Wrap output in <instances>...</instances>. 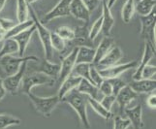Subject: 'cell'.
<instances>
[{
  "label": "cell",
  "mask_w": 156,
  "mask_h": 129,
  "mask_svg": "<svg viewBox=\"0 0 156 129\" xmlns=\"http://www.w3.org/2000/svg\"><path fill=\"white\" fill-rule=\"evenodd\" d=\"M135 14V1L134 0H126L121 9V18L125 23H129Z\"/></svg>",
  "instance_id": "29"
},
{
  "label": "cell",
  "mask_w": 156,
  "mask_h": 129,
  "mask_svg": "<svg viewBox=\"0 0 156 129\" xmlns=\"http://www.w3.org/2000/svg\"><path fill=\"white\" fill-rule=\"evenodd\" d=\"M155 57V47L149 43L148 41L144 42V53L142 56V60L140 63H138V66L136 68V71L133 75V81H139L142 80V73L147 65H148L149 61Z\"/></svg>",
  "instance_id": "10"
},
{
  "label": "cell",
  "mask_w": 156,
  "mask_h": 129,
  "mask_svg": "<svg viewBox=\"0 0 156 129\" xmlns=\"http://www.w3.org/2000/svg\"><path fill=\"white\" fill-rule=\"evenodd\" d=\"M95 56V49L92 47H78V53L76 57V64L87 63L92 64Z\"/></svg>",
  "instance_id": "24"
},
{
  "label": "cell",
  "mask_w": 156,
  "mask_h": 129,
  "mask_svg": "<svg viewBox=\"0 0 156 129\" xmlns=\"http://www.w3.org/2000/svg\"><path fill=\"white\" fill-rule=\"evenodd\" d=\"M78 53V47H75L74 49L69 52L64 58H62L61 65H60V73H59L58 81L60 84L65 80L68 76L72 74V71L76 65V57Z\"/></svg>",
  "instance_id": "11"
},
{
  "label": "cell",
  "mask_w": 156,
  "mask_h": 129,
  "mask_svg": "<svg viewBox=\"0 0 156 129\" xmlns=\"http://www.w3.org/2000/svg\"><path fill=\"white\" fill-rule=\"evenodd\" d=\"M77 90L79 92L87 95L88 97L98 100V101H100L102 98H103V95H102V93L100 92L99 88L96 87L95 84H91L90 82H88L87 80L82 79V81H80V83L79 84L78 88H77Z\"/></svg>",
  "instance_id": "19"
},
{
  "label": "cell",
  "mask_w": 156,
  "mask_h": 129,
  "mask_svg": "<svg viewBox=\"0 0 156 129\" xmlns=\"http://www.w3.org/2000/svg\"><path fill=\"white\" fill-rule=\"evenodd\" d=\"M17 19L19 23L29 20V11L26 0H17Z\"/></svg>",
  "instance_id": "30"
},
{
  "label": "cell",
  "mask_w": 156,
  "mask_h": 129,
  "mask_svg": "<svg viewBox=\"0 0 156 129\" xmlns=\"http://www.w3.org/2000/svg\"><path fill=\"white\" fill-rule=\"evenodd\" d=\"M38 57L35 56H6L0 58V67L6 76H12L17 73L20 65L25 61H38Z\"/></svg>",
  "instance_id": "5"
},
{
  "label": "cell",
  "mask_w": 156,
  "mask_h": 129,
  "mask_svg": "<svg viewBox=\"0 0 156 129\" xmlns=\"http://www.w3.org/2000/svg\"><path fill=\"white\" fill-rule=\"evenodd\" d=\"M80 81H82V78L75 76V75H73V74H71L70 76H68L65 80L63 81V82L61 83L60 88H59V90H58V93H57V96H58V98L60 99V102L63 99L64 96H65L66 94H68L70 91H72L74 89H77L79 84L80 83Z\"/></svg>",
  "instance_id": "21"
},
{
  "label": "cell",
  "mask_w": 156,
  "mask_h": 129,
  "mask_svg": "<svg viewBox=\"0 0 156 129\" xmlns=\"http://www.w3.org/2000/svg\"><path fill=\"white\" fill-rule=\"evenodd\" d=\"M7 2V0H0V12L2 11V9L4 8L5 6V4H6Z\"/></svg>",
  "instance_id": "48"
},
{
  "label": "cell",
  "mask_w": 156,
  "mask_h": 129,
  "mask_svg": "<svg viewBox=\"0 0 156 129\" xmlns=\"http://www.w3.org/2000/svg\"><path fill=\"white\" fill-rule=\"evenodd\" d=\"M87 95L79 92L77 89H74L70 91L68 94H66L61 100L62 102H65L68 105H70L73 108V110L77 113L79 116V119L80 123L84 129H90V122L87 116Z\"/></svg>",
  "instance_id": "1"
},
{
  "label": "cell",
  "mask_w": 156,
  "mask_h": 129,
  "mask_svg": "<svg viewBox=\"0 0 156 129\" xmlns=\"http://www.w3.org/2000/svg\"><path fill=\"white\" fill-rule=\"evenodd\" d=\"M132 88L134 92L137 94L141 93H151L155 91L156 88V81L155 79H142L139 81H133L128 84Z\"/></svg>",
  "instance_id": "16"
},
{
  "label": "cell",
  "mask_w": 156,
  "mask_h": 129,
  "mask_svg": "<svg viewBox=\"0 0 156 129\" xmlns=\"http://www.w3.org/2000/svg\"><path fill=\"white\" fill-rule=\"evenodd\" d=\"M99 90L103 96H108V95H112V84L109 82V80H104L103 83L100 84Z\"/></svg>",
  "instance_id": "40"
},
{
  "label": "cell",
  "mask_w": 156,
  "mask_h": 129,
  "mask_svg": "<svg viewBox=\"0 0 156 129\" xmlns=\"http://www.w3.org/2000/svg\"><path fill=\"white\" fill-rule=\"evenodd\" d=\"M147 105L150 109H155L156 107V94L155 92H151L147 99Z\"/></svg>",
  "instance_id": "44"
},
{
  "label": "cell",
  "mask_w": 156,
  "mask_h": 129,
  "mask_svg": "<svg viewBox=\"0 0 156 129\" xmlns=\"http://www.w3.org/2000/svg\"><path fill=\"white\" fill-rule=\"evenodd\" d=\"M109 82L112 84V95L116 96L117 93L119 91L127 85V84L125 83V81H123L120 77L118 78H114V79H110Z\"/></svg>",
  "instance_id": "37"
},
{
  "label": "cell",
  "mask_w": 156,
  "mask_h": 129,
  "mask_svg": "<svg viewBox=\"0 0 156 129\" xmlns=\"http://www.w3.org/2000/svg\"><path fill=\"white\" fill-rule=\"evenodd\" d=\"M36 72L45 74L48 77H50L53 80H57L59 77V73H60V65H59V64L52 63L51 61L45 58V59L41 62L39 67L37 68Z\"/></svg>",
  "instance_id": "22"
},
{
  "label": "cell",
  "mask_w": 156,
  "mask_h": 129,
  "mask_svg": "<svg viewBox=\"0 0 156 129\" xmlns=\"http://www.w3.org/2000/svg\"><path fill=\"white\" fill-rule=\"evenodd\" d=\"M100 1H101V2H102V1H104V0H100Z\"/></svg>",
  "instance_id": "51"
},
{
  "label": "cell",
  "mask_w": 156,
  "mask_h": 129,
  "mask_svg": "<svg viewBox=\"0 0 156 129\" xmlns=\"http://www.w3.org/2000/svg\"><path fill=\"white\" fill-rule=\"evenodd\" d=\"M122 57H123V52L121 49L118 46H114L110 50V52L99 61L97 65H95V67L98 70L112 67L114 65H116L117 62L119 61Z\"/></svg>",
  "instance_id": "12"
},
{
  "label": "cell",
  "mask_w": 156,
  "mask_h": 129,
  "mask_svg": "<svg viewBox=\"0 0 156 129\" xmlns=\"http://www.w3.org/2000/svg\"><path fill=\"white\" fill-rule=\"evenodd\" d=\"M19 53V46L14 39L9 38L3 41V45L0 50V58L6 56H16Z\"/></svg>",
  "instance_id": "26"
},
{
  "label": "cell",
  "mask_w": 156,
  "mask_h": 129,
  "mask_svg": "<svg viewBox=\"0 0 156 129\" xmlns=\"http://www.w3.org/2000/svg\"><path fill=\"white\" fill-rule=\"evenodd\" d=\"M69 9H70V15H72L74 18L84 21L87 24L89 23L90 13L85 8L83 3L82 2V0H71Z\"/></svg>",
  "instance_id": "15"
},
{
  "label": "cell",
  "mask_w": 156,
  "mask_h": 129,
  "mask_svg": "<svg viewBox=\"0 0 156 129\" xmlns=\"http://www.w3.org/2000/svg\"><path fill=\"white\" fill-rule=\"evenodd\" d=\"M27 96L35 107L36 111L45 117H51L52 111L60 102L57 94L55 96H49V97H41V96H37L30 92L27 94Z\"/></svg>",
  "instance_id": "3"
},
{
  "label": "cell",
  "mask_w": 156,
  "mask_h": 129,
  "mask_svg": "<svg viewBox=\"0 0 156 129\" xmlns=\"http://www.w3.org/2000/svg\"><path fill=\"white\" fill-rule=\"evenodd\" d=\"M70 3H71V0H59V2L51 11H49L40 20V21L44 24L57 18L68 17L70 16Z\"/></svg>",
  "instance_id": "8"
},
{
  "label": "cell",
  "mask_w": 156,
  "mask_h": 129,
  "mask_svg": "<svg viewBox=\"0 0 156 129\" xmlns=\"http://www.w3.org/2000/svg\"><path fill=\"white\" fill-rule=\"evenodd\" d=\"M137 96L138 94L136 92H134L132 88L129 87L128 84L126 87L123 88L115 96V101H117L120 112L121 113L124 112V110L128 108L129 104H130L135 98H137Z\"/></svg>",
  "instance_id": "17"
},
{
  "label": "cell",
  "mask_w": 156,
  "mask_h": 129,
  "mask_svg": "<svg viewBox=\"0 0 156 129\" xmlns=\"http://www.w3.org/2000/svg\"><path fill=\"white\" fill-rule=\"evenodd\" d=\"M34 25V21L32 20V19H29L26 21H23V23H19L16 24L12 29H10L9 31L6 32V36H5V39H9V38H13L16 35H18L20 33H21L23 31L30 28L31 26Z\"/></svg>",
  "instance_id": "28"
},
{
  "label": "cell",
  "mask_w": 156,
  "mask_h": 129,
  "mask_svg": "<svg viewBox=\"0 0 156 129\" xmlns=\"http://www.w3.org/2000/svg\"><path fill=\"white\" fill-rule=\"evenodd\" d=\"M156 73V67L155 65H147L144 67V69L143 70L142 73V79H155L153 78V76H155Z\"/></svg>",
  "instance_id": "43"
},
{
  "label": "cell",
  "mask_w": 156,
  "mask_h": 129,
  "mask_svg": "<svg viewBox=\"0 0 156 129\" xmlns=\"http://www.w3.org/2000/svg\"><path fill=\"white\" fill-rule=\"evenodd\" d=\"M87 105H89L101 117H103V119H105V120H110L112 116V112L106 110L104 107L101 105L100 101L93 99L91 97H88V96L87 97Z\"/></svg>",
  "instance_id": "27"
},
{
  "label": "cell",
  "mask_w": 156,
  "mask_h": 129,
  "mask_svg": "<svg viewBox=\"0 0 156 129\" xmlns=\"http://www.w3.org/2000/svg\"><path fill=\"white\" fill-rule=\"evenodd\" d=\"M116 2V0H107V4H108V6H109L110 9L112 8V6H114V4Z\"/></svg>",
  "instance_id": "47"
},
{
  "label": "cell",
  "mask_w": 156,
  "mask_h": 129,
  "mask_svg": "<svg viewBox=\"0 0 156 129\" xmlns=\"http://www.w3.org/2000/svg\"><path fill=\"white\" fill-rule=\"evenodd\" d=\"M55 32L64 41H73L75 38V30L69 26H60Z\"/></svg>",
  "instance_id": "34"
},
{
  "label": "cell",
  "mask_w": 156,
  "mask_h": 129,
  "mask_svg": "<svg viewBox=\"0 0 156 129\" xmlns=\"http://www.w3.org/2000/svg\"><path fill=\"white\" fill-rule=\"evenodd\" d=\"M17 24L15 20L6 19V18H0V28L3 29L4 31H9L10 29H12L14 26Z\"/></svg>",
  "instance_id": "42"
},
{
  "label": "cell",
  "mask_w": 156,
  "mask_h": 129,
  "mask_svg": "<svg viewBox=\"0 0 156 129\" xmlns=\"http://www.w3.org/2000/svg\"><path fill=\"white\" fill-rule=\"evenodd\" d=\"M27 62L28 61H25L21 64L20 70L16 74L12 75V76H7L6 78L3 79V84L7 92L13 95L18 93V91L20 90V88L21 82H23V79L26 72Z\"/></svg>",
  "instance_id": "7"
},
{
  "label": "cell",
  "mask_w": 156,
  "mask_h": 129,
  "mask_svg": "<svg viewBox=\"0 0 156 129\" xmlns=\"http://www.w3.org/2000/svg\"><path fill=\"white\" fill-rule=\"evenodd\" d=\"M89 75H90V81L93 84H95L96 87H100V84L103 83L104 79L102 78V76L99 73V70L96 68L93 64L90 65V71H89Z\"/></svg>",
  "instance_id": "36"
},
{
  "label": "cell",
  "mask_w": 156,
  "mask_h": 129,
  "mask_svg": "<svg viewBox=\"0 0 156 129\" xmlns=\"http://www.w3.org/2000/svg\"><path fill=\"white\" fill-rule=\"evenodd\" d=\"M102 6V30L101 32L104 34V36H110L112 29L115 24V19L112 15V9L109 8L107 4V0H104L101 3Z\"/></svg>",
  "instance_id": "14"
},
{
  "label": "cell",
  "mask_w": 156,
  "mask_h": 129,
  "mask_svg": "<svg viewBox=\"0 0 156 129\" xmlns=\"http://www.w3.org/2000/svg\"><path fill=\"white\" fill-rule=\"evenodd\" d=\"M115 102V95H108V96H103V98L100 100L101 105L108 111L112 110V107Z\"/></svg>",
  "instance_id": "39"
},
{
  "label": "cell",
  "mask_w": 156,
  "mask_h": 129,
  "mask_svg": "<svg viewBox=\"0 0 156 129\" xmlns=\"http://www.w3.org/2000/svg\"><path fill=\"white\" fill-rule=\"evenodd\" d=\"M82 2L83 3L85 8L88 10V12L90 14L92 12H94V11L97 9L102 3L100 0H82Z\"/></svg>",
  "instance_id": "41"
},
{
  "label": "cell",
  "mask_w": 156,
  "mask_h": 129,
  "mask_svg": "<svg viewBox=\"0 0 156 129\" xmlns=\"http://www.w3.org/2000/svg\"><path fill=\"white\" fill-rule=\"evenodd\" d=\"M115 45V40L112 38L111 36H104V38L101 40L99 46L97 47V49L95 50V56L93 60V65H97L99 61L103 58L108 52H110Z\"/></svg>",
  "instance_id": "20"
},
{
  "label": "cell",
  "mask_w": 156,
  "mask_h": 129,
  "mask_svg": "<svg viewBox=\"0 0 156 129\" xmlns=\"http://www.w3.org/2000/svg\"><path fill=\"white\" fill-rule=\"evenodd\" d=\"M21 120L14 116L7 114H0V129H6L13 125H20Z\"/></svg>",
  "instance_id": "32"
},
{
  "label": "cell",
  "mask_w": 156,
  "mask_h": 129,
  "mask_svg": "<svg viewBox=\"0 0 156 129\" xmlns=\"http://www.w3.org/2000/svg\"><path fill=\"white\" fill-rule=\"evenodd\" d=\"M36 1H38V0H26V2H27V5H32L33 3H35Z\"/></svg>",
  "instance_id": "49"
},
{
  "label": "cell",
  "mask_w": 156,
  "mask_h": 129,
  "mask_svg": "<svg viewBox=\"0 0 156 129\" xmlns=\"http://www.w3.org/2000/svg\"><path fill=\"white\" fill-rule=\"evenodd\" d=\"M137 66H138V61L134 60L123 64H118V65L116 64V65H114L109 68L101 69L99 70V73L104 80H110V79L120 77V75H122L123 73H125L126 71L132 68H137Z\"/></svg>",
  "instance_id": "9"
},
{
  "label": "cell",
  "mask_w": 156,
  "mask_h": 129,
  "mask_svg": "<svg viewBox=\"0 0 156 129\" xmlns=\"http://www.w3.org/2000/svg\"><path fill=\"white\" fill-rule=\"evenodd\" d=\"M6 93H7V91H6V89H5V88H4L3 79L0 77V101H1L5 97Z\"/></svg>",
  "instance_id": "45"
},
{
  "label": "cell",
  "mask_w": 156,
  "mask_h": 129,
  "mask_svg": "<svg viewBox=\"0 0 156 129\" xmlns=\"http://www.w3.org/2000/svg\"><path fill=\"white\" fill-rule=\"evenodd\" d=\"M51 45L52 50L57 51L59 52H63L66 48L65 41L61 39L55 32H51Z\"/></svg>",
  "instance_id": "33"
},
{
  "label": "cell",
  "mask_w": 156,
  "mask_h": 129,
  "mask_svg": "<svg viewBox=\"0 0 156 129\" xmlns=\"http://www.w3.org/2000/svg\"><path fill=\"white\" fill-rule=\"evenodd\" d=\"M102 21L103 20H102V17L100 16V17L94 21V23L89 29V38L92 42L96 39V37L100 34V32L102 30Z\"/></svg>",
  "instance_id": "35"
},
{
  "label": "cell",
  "mask_w": 156,
  "mask_h": 129,
  "mask_svg": "<svg viewBox=\"0 0 156 129\" xmlns=\"http://www.w3.org/2000/svg\"><path fill=\"white\" fill-rule=\"evenodd\" d=\"M135 1V3H137V2H139V1H141V0H134Z\"/></svg>",
  "instance_id": "50"
},
{
  "label": "cell",
  "mask_w": 156,
  "mask_h": 129,
  "mask_svg": "<svg viewBox=\"0 0 156 129\" xmlns=\"http://www.w3.org/2000/svg\"><path fill=\"white\" fill-rule=\"evenodd\" d=\"M36 32V27L35 25L31 26L30 28L26 29L24 31H23L21 33L16 35L15 37H13L12 39H14L17 44L19 46V53H18V56L20 57H23L24 56V52L27 49V47L29 45V42L32 38V36Z\"/></svg>",
  "instance_id": "13"
},
{
  "label": "cell",
  "mask_w": 156,
  "mask_h": 129,
  "mask_svg": "<svg viewBox=\"0 0 156 129\" xmlns=\"http://www.w3.org/2000/svg\"><path fill=\"white\" fill-rule=\"evenodd\" d=\"M141 31L140 35L155 47V8L149 15L140 17Z\"/></svg>",
  "instance_id": "6"
},
{
  "label": "cell",
  "mask_w": 156,
  "mask_h": 129,
  "mask_svg": "<svg viewBox=\"0 0 156 129\" xmlns=\"http://www.w3.org/2000/svg\"><path fill=\"white\" fill-rule=\"evenodd\" d=\"M131 126V122L128 119H123L120 116H116L114 120V129H127Z\"/></svg>",
  "instance_id": "38"
},
{
  "label": "cell",
  "mask_w": 156,
  "mask_h": 129,
  "mask_svg": "<svg viewBox=\"0 0 156 129\" xmlns=\"http://www.w3.org/2000/svg\"><path fill=\"white\" fill-rule=\"evenodd\" d=\"M156 0H141L135 3V12L140 17H144L152 12L155 8Z\"/></svg>",
  "instance_id": "25"
},
{
  "label": "cell",
  "mask_w": 156,
  "mask_h": 129,
  "mask_svg": "<svg viewBox=\"0 0 156 129\" xmlns=\"http://www.w3.org/2000/svg\"><path fill=\"white\" fill-rule=\"evenodd\" d=\"M124 114L126 115L127 119L130 120L131 125L134 129H142L144 127L143 121V107L139 104L133 108H126L124 110Z\"/></svg>",
  "instance_id": "18"
},
{
  "label": "cell",
  "mask_w": 156,
  "mask_h": 129,
  "mask_svg": "<svg viewBox=\"0 0 156 129\" xmlns=\"http://www.w3.org/2000/svg\"><path fill=\"white\" fill-rule=\"evenodd\" d=\"M90 65L91 64H87V63H80V64H76L72 71V74L75 75V76L80 77L82 79L87 80L88 82L91 83L90 81V75H89V71H90ZM92 84V83H91Z\"/></svg>",
  "instance_id": "31"
},
{
  "label": "cell",
  "mask_w": 156,
  "mask_h": 129,
  "mask_svg": "<svg viewBox=\"0 0 156 129\" xmlns=\"http://www.w3.org/2000/svg\"><path fill=\"white\" fill-rule=\"evenodd\" d=\"M76 43V47H92L93 42L89 38V29L87 28V25L79 27L77 30H75V38L74 40Z\"/></svg>",
  "instance_id": "23"
},
{
  "label": "cell",
  "mask_w": 156,
  "mask_h": 129,
  "mask_svg": "<svg viewBox=\"0 0 156 129\" xmlns=\"http://www.w3.org/2000/svg\"><path fill=\"white\" fill-rule=\"evenodd\" d=\"M55 82V80L48 77L45 74L34 72L28 75V76L23 77L19 91H20V93L27 95L31 92V89L34 87H39V85H50V87H51Z\"/></svg>",
  "instance_id": "4"
},
{
  "label": "cell",
  "mask_w": 156,
  "mask_h": 129,
  "mask_svg": "<svg viewBox=\"0 0 156 129\" xmlns=\"http://www.w3.org/2000/svg\"><path fill=\"white\" fill-rule=\"evenodd\" d=\"M5 36H6V31H4L3 29L0 28V42L5 40Z\"/></svg>",
  "instance_id": "46"
},
{
  "label": "cell",
  "mask_w": 156,
  "mask_h": 129,
  "mask_svg": "<svg viewBox=\"0 0 156 129\" xmlns=\"http://www.w3.org/2000/svg\"><path fill=\"white\" fill-rule=\"evenodd\" d=\"M28 11H29V16L31 17L32 20L34 21L36 32L38 33L39 38L43 45V49H44V52H45V58L51 61L53 57V50L51 45V31L40 21L34 9L32 8V5H28Z\"/></svg>",
  "instance_id": "2"
}]
</instances>
